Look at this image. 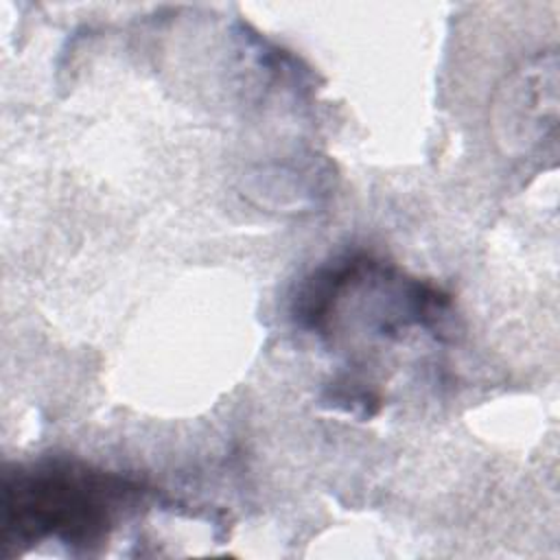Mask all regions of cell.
Instances as JSON below:
<instances>
[{"mask_svg": "<svg viewBox=\"0 0 560 560\" xmlns=\"http://www.w3.org/2000/svg\"><path fill=\"white\" fill-rule=\"evenodd\" d=\"M140 494L138 483L77 462L18 468L2 483V540L18 549L44 540L90 549Z\"/></svg>", "mask_w": 560, "mask_h": 560, "instance_id": "6da1fadb", "label": "cell"}]
</instances>
